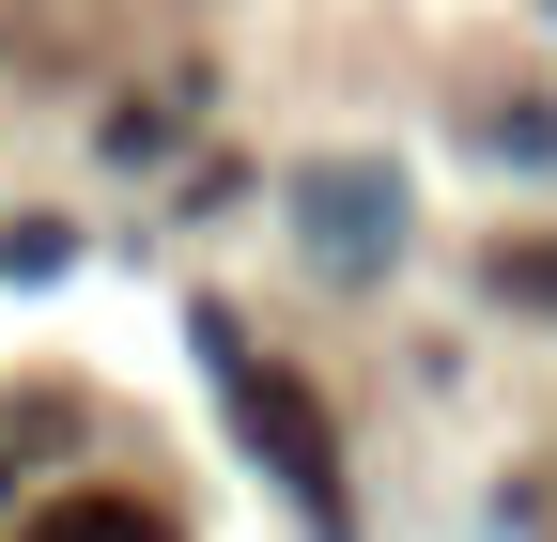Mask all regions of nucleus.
<instances>
[{"label":"nucleus","instance_id":"1","mask_svg":"<svg viewBox=\"0 0 557 542\" xmlns=\"http://www.w3.org/2000/svg\"><path fill=\"white\" fill-rule=\"evenodd\" d=\"M233 419H248V449H263L295 496H325V403H310L295 372H233Z\"/></svg>","mask_w":557,"mask_h":542},{"label":"nucleus","instance_id":"2","mask_svg":"<svg viewBox=\"0 0 557 542\" xmlns=\"http://www.w3.org/2000/svg\"><path fill=\"white\" fill-rule=\"evenodd\" d=\"M341 218V263H372L387 248V171H310V233Z\"/></svg>","mask_w":557,"mask_h":542},{"label":"nucleus","instance_id":"3","mask_svg":"<svg viewBox=\"0 0 557 542\" xmlns=\"http://www.w3.org/2000/svg\"><path fill=\"white\" fill-rule=\"evenodd\" d=\"M32 542H156V527H139V512H109V496H78L62 527H32Z\"/></svg>","mask_w":557,"mask_h":542},{"label":"nucleus","instance_id":"4","mask_svg":"<svg viewBox=\"0 0 557 542\" xmlns=\"http://www.w3.org/2000/svg\"><path fill=\"white\" fill-rule=\"evenodd\" d=\"M496 295H527V310H557V248H496Z\"/></svg>","mask_w":557,"mask_h":542}]
</instances>
